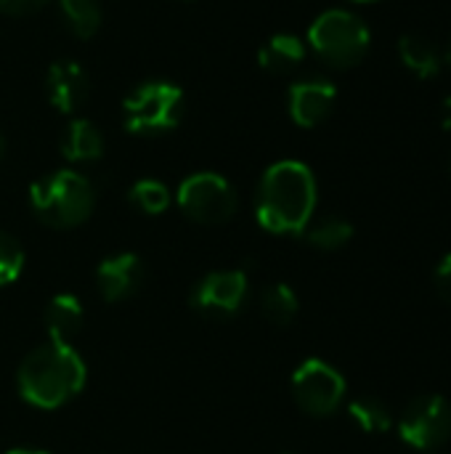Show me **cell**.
Returning a JSON list of instances; mask_svg holds the SVG:
<instances>
[{"label": "cell", "instance_id": "22", "mask_svg": "<svg viewBox=\"0 0 451 454\" xmlns=\"http://www.w3.org/2000/svg\"><path fill=\"white\" fill-rule=\"evenodd\" d=\"M21 269H24V250H21V245L11 234L0 231V287L16 282Z\"/></svg>", "mask_w": 451, "mask_h": 454}, {"label": "cell", "instance_id": "15", "mask_svg": "<svg viewBox=\"0 0 451 454\" xmlns=\"http://www.w3.org/2000/svg\"><path fill=\"white\" fill-rule=\"evenodd\" d=\"M306 59V45L295 35H274L258 51V64L271 74H287Z\"/></svg>", "mask_w": 451, "mask_h": 454}, {"label": "cell", "instance_id": "26", "mask_svg": "<svg viewBox=\"0 0 451 454\" xmlns=\"http://www.w3.org/2000/svg\"><path fill=\"white\" fill-rule=\"evenodd\" d=\"M8 454H48V452H37V450H13V452Z\"/></svg>", "mask_w": 451, "mask_h": 454}, {"label": "cell", "instance_id": "30", "mask_svg": "<svg viewBox=\"0 0 451 454\" xmlns=\"http://www.w3.org/2000/svg\"><path fill=\"white\" fill-rule=\"evenodd\" d=\"M284 454H290V452H284Z\"/></svg>", "mask_w": 451, "mask_h": 454}, {"label": "cell", "instance_id": "12", "mask_svg": "<svg viewBox=\"0 0 451 454\" xmlns=\"http://www.w3.org/2000/svg\"><path fill=\"white\" fill-rule=\"evenodd\" d=\"M45 90H48V101L61 114H72L88 98L90 85L85 69L77 61H53L45 74Z\"/></svg>", "mask_w": 451, "mask_h": 454}, {"label": "cell", "instance_id": "27", "mask_svg": "<svg viewBox=\"0 0 451 454\" xmlns=\"http://www.w3.org/2000/svg\"><path fill=\"white\" fill-rule=\"evenodd\" d=\"M444 61L449 64L451 67V40H449V45H447V53H444Z\"/></svg>", "mask_w": 451, "mask_h": 454}, {"label": "cell", "instance_id": "28", "mask_svg": "<svg viewBox=\"0 0 451 454\" xmlns=\"http://www.w3.org/2000/svg\"><path fill=\"white\" fill-rule=\"evenodd\" d=\"M356 3H377V0H356Z\"/></svg>", "mask_w": 451, "mask_h": 454}, {"label": "cell", "instance_id": "13", "mask_svg": "<svg viewBox=\"0 0 451 454\" xmlns=\"http://www.w3.org/2000/svg\"><path fill=\"white\" fill-rule=\"evenodd\" d=\"M82 327V303L74 295H56L45 309V330L51 343L69 346Z\"/></svg>", "mask_w": 451, "mask_h": 454}, {"label": "cell", "instance_id": "14", "mask_svg": "<svg viewBox=\"0 0 451 454\" xmlns=\"http://www.w3.org/2000/svg\"><path fill=\"white\" fill-rule=\"evenodd\" d=\"M61 154L69 162H93L104 154V136L90 120H72L61 136Z\"/></svg>", "mask_w": 451, "mask_h": 454}, {"label": "cell", "instance_id": "6", "mask_svg": "<svg viewBox=\"0 0 451 454\" xmlns=\"http://www.w3.org/2000/svg\"><path fill=\"white\" fill-rule=\"evenodd\" d=\"M178 207L194 223H226L237 213V192L218 173H194L178 186Z\"/></svg>", "mask_w": 451, "mask_h": 454}, {"label": "cell", "instance_id": "20", "mask_svg": "<svg viewBox=\"0 0 451 454\" xmlns=\"http://www.w3.org/2000/svg\"><path fill=\"white\" fill-rule=\"evenodd\" d=\"M298 295L290 285H271L260 298L263 317L276 327H287L298 317Z\"/></svg>", "mask_w": 451, "mask_h": 454}, {"label": "cell", "instance_id": "23", "mask_svg": "<svg viewBox=\"0 0 451 454\" xmlns=\"http://www.w3.org/2000/svg\"><path fill=\"white\" fill-rule=\"evenodd\" d=\"M433 282H436V290H439L441 301L451 306V253L444 255V261L439 263V269L433 274Z\"/></svg>", "mask_w": 451, "mask_h": 454}, {"label": "cell", "instance_id": "5", "mask_svg": "<svg viewBox=\"0 0 451 454\" xmlns=\"http://www.w3.org/2000/svg\"><path fill=\"white\" fill-rule=\"evenodd\" d=\"M183 117V90L165 80L141 82L122 101L125 128L136 136H157L173 130Z\"/></svg>", "mask_w": 451, "mask_h": 454}, {"label": "cell", "instance_id": "7", "mask_svg": "<svg viewBox=\"0 0 451 454\" xmlns=\"http://www.w3.org/2000/svg\"><path fill=\"white\" fill-rule=\"evenodd\" d=\"M399 436L417 452L441 450L451 439V404L439 394H423L407 404L399 420Z\"/></svg>", "mask_w": 451, "mask_h": 454}, {"label": "cell", "instance_id": "19", "mask_svg": "<svg viewBox=\"0 0 451 454\" xmlns=\"http://www.w3.org/2000/svg\"><path fill=\"white\" fill-rule=\"evenodd\" d=\"M348 415L351 420L364 431V434H388L393 426L391 410L375 399V396H359L348 404Z\"/></svg>", "mask_w": 451, "mask_h": 454}, {"label": "cell", "instance_id": "1", "mask_svg": "<svg viewBox=\"0 0 451 454\" xmlns=\"http://www.w3.org/2000/svg\"><path fill=\"white\" fill-rule=\"evenodd\" d=\"M316 210V178L308 165L282 160L271 165L258 186L255 215L271 234H300Z\"/></svg>", "mask_w": 451, "mask_h": 454}, {"label": "cell", "instance_id": "8", "mask_svg": "<svg viewBox=\"0 0 451 454\" xmlns=\"http://www.w3.org/2000/svg\"><path fill=\"white\" fill-rule=\"evenodd\" d=\"M292 396L306 415L327 418L346 399V378L324 359H306L292 375Z\"/></svg>", "mask_w": 451, "mask_h": 454}, {"label": "cell", "instance_id": "18", "mask_svg": "<svg viewBox=\"0 0 451 454\" xmlns=\"http://www.w3.org/2000/svg\"><path fill=\"white\" fill-rule=\"evenodd\" d=\"M351 237H354V226L346 218H338V215H327V218L306 226L308 245L316 247V250H324V253L346 247L351 242Z\"/></svg>", "mask_w": 451, "mask_h": 454}, {"label": "cell", "instance_id": "2", "mask_svg": "<svg viewBox=\"0 0 451 454\" xmlns=\"http://www.w3.org/2000/svg\"><path fill=\"white\" fill-rule=\"evenodd\" d=\"M88 370L72 346L48 343L35 348L16 372L19 394L37 410H56L77 396L85 386Z\"/></svg>", "mask_w": 451, "mask_h": 454}, {"label": "cell", "instance_id": "25", "mask_svg": "<svg viewBox=\"0 0 451 454\" xmlns=\"http://www.w3.org/2000/svg\"><path fill=\"white\" fill-rule=\"evenodd\" d=\"M444 125H447V130H451V96L447 98V106H444Z\"/></svg>", "mask_w": 451, "mask_h": 454}, {"label": "cell", "instance_id": "16", "mask_svg": "<svg viewBox=\"0 0 451 454\" xmlns=\"http://www.w3.org/2000/svg\"><path fill=\"white\" fill-rule=\"evenodd\" d=\"M399 56H401L404 67L423 80L436 77L444 64V56L439 53V48L423 35H404L399 40Z\"/></svg>", "mask_w": 451, "mask_h": 454}, {"label": "cell", "instance_id": "9", "mask_svg": "<svg viewBox=\"0 0 451 454\" xmlns=\"http://www.w3.org/2000/svg\"><path fill=\"white\" fill-rule=\"evenodd\" d=\"M250 293V279L245 269H229V271H213L205 279L197 282L191 290V309L205 317H234Z\"/></svg>", "mask_w": 451, "mask_h": 454}, {"label": "cell", "instance_id": "29", "mask_svg": "<svg viewBox=\"0 0 451 454\" xmlns=\"http://www.w3.org/2000/svg\"><path fill=\"white\" fill-rule=\"evenodd\" d=\"M0 146H3V141H0Z\"/></svg>", "mask_w": 451, "mask_h": 454}, {"label": "cell", "instance_id": "21", "mask_svg": "<svg viewBox=\"0 0 451 454\" xmlns=\"http://www.w3.org/2000/svg\"><path fill=\"white\" fill-rule=\"evenodd\" d=\"M128 200L146 215H159L170 207V189L162 181L154 178H141L133 184Z\"/></svg>", "mask_w": 451, "mask_h": 454}, {"label": "cell", "instance_id": "11", "mask_svg": "<svg viewBox=\"0 0 451 454\" xmlns=\"http://www.w3.org/2000/svg\"><path fill=\"white\" fill-rule=\"evenodd\" d=\"M141 282H144V263L133 253L112 255V258L101 261V266L96 269V287H98L101 298L109 303L128 301L130 295L138 293Z\"/></svg>", "mask_w": 451, "mask_h": 454}, {"label": "cell", "instance_id": "4", "mask_svg": "<svg viewBox=\"0 0 451 454\" xmlns=\"http://www.w3.org/2000/svg\"><path fill=\"white\" fill-rule=\"evenodd\" d=\"M308 43L319 59L335 69L356 67L369 51V27L351 11L332 8L316 16L308 29Z\"/></svg>", "mask_w": 451, "mask_h": 454}, {"label": "cell", "instance_id": "17", "mask_svg": "<svg viewBox=\"0 0 451 454\" xmlns=\"http://www.w3.org/2000/svg\"><path fill=\"white\" fill-rule=\"evenodd\" d=\"M58 11L66 21L69 32L80 40H90L101 27L98 0H58Z\"/></svg>", "mask_w": 451, "mask_h": 454}, {"label": "cell", "instance_id": "3", "mask_svg": "<svg viewBox=\"0 0 451 454\" xmlns=\"http://www.w3.org/2000/svg\"><path fill=\"white\" fill-rule=\"evenodd\" d=\"M32 213L51 229H74L85 223L96 205L90 181L74 170H56L37 178L29 189Z\"/></svg>", "mask_w": 451, "mask_h": 454}, {"label": "cell", "instance_id": "24", "mask_svg": "<svg viewBox=\"0 0 451 454\" xmlns=\"http://www.w3.org/2000/svg\"><path fill=\"white\" fill-rule=\"evenodd\" d=\"M45 3H51V0H0V13H8V16H24V13H35V11H40Z\"/></svg>", "mask_w": 451, "mask_h": 454}, {"label": "cell", "instance_id": "10", "mask_svg": "<svg viewBox=\"0 0 451 454\" xmlns=\"http://www.w3.org/2000/svg\"><path fill=\"white\" fill-rule=\"evenodd\" d=\"M338 88L324 77L300 80L290 88V117L300 128H316L324 122L335 106Z\"/></svg>", "mask_w": 451, "mask_h": 454}]
</instances>
